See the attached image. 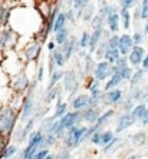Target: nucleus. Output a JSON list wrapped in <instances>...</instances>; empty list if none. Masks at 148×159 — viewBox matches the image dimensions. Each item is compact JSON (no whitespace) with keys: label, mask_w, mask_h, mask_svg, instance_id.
I'll list each match as a JSON object with an SVG mask.
<instances>
[{"label":"nucleus","mask_w":148,"mask_h":159,"mask_svg":"<svg viewBox=\"0 0 148 159\" xmlns=\"http://www.w3.org/2000/svg\"><path fill=\"white\" fill-rule=\"evenodd\" d=\"M132 42L135 44H140L141 42H142V33H140V32H137V33L134 34V37H132Z\"/></svg>","instance_id":"51"},{"label":"nucleus","mask_w":148,"mask_h":159,"mask_svg":"<svg viewBox=\"0 0 148 159\" xmlns=\"http://www.w3.org/2000/svg\"><path fill=\"white\" fill-rule=\"evenodd\" d=\"M132 69L131 67H128V66H125V67H122L121 70H119V75H121V78H122V80H130L131 79V76H132Z\"/></svg>","instance_id":"33"},{"label":"nucleus","mask_w":148,"mask_h":159,"mask_svg":"<svg viewBox=\"0 0 148 159\" xmlns=\"http://www.w3.org/2000/svg\"><path fill=\"white\" fill-rule=\"evenodd\" d=\"M43 133L42 132H35L32 136H30V141H29V145L30 146H41L42 143V139H43Z\"/></svg>","instance_id":"24"},{"label":"nucleus","mask_w":148,"mask_h":159,"mask_svg":"<svg viewBox=\"0 0 148 159\" xmlns=\"http://www.w3.org/2000/svg\"><path fill=\"white\" fill-rule=\"evenodd\" d=\"M148 113V107L145 106V105H140V106H135L132 109V112H131V115L135 118V120L137 119H142L145 115Z\"/></svg>","instance_id":"17"},{"label":"nucleus","mask_w":148,"mask_h":159,"mask_svg":"<svg viewBox=\"0 0 148 159\" xmlns=\"http://www.w3.org/2000/svg\"><path fill=\"white\" fill-rule=\"evenodd\" d=\"M114 66H115V69H117V72H119L122 67H125V66H127V59H125V56H124V57H121V56H119L118 59L115 60Z\"/></svg>","instance_id":"40"},{"label":"nucleus","mask_w":148,"mask_h":159,"mask_svg":"<svg viewBox=\"0 0 148 159\" xmlns=\"http://www.w3.org/2000/svg\"><path fill=\"white\" fill-rule=\"evenodd\" d=\"M102 32H104L102 29H93V33L91 34V39H89V48H91V50H95L96 43L99 42L101 36H102Z\"/></svg>","instance_id":"16"},{"label":"nucleus","mask_w":148,"mask_h":159,"mask_svg":"<svg viewBox=\"0 0 148 159\" xmlns=\"http://www.w3.org/2000/svg\"><path fill=\"white\" fill-rule=\"evenodd\" d=\"M15 122H16V115L13 109L7 107L3 112H0V133H4V135L10 133Z\"/></svg>","instance_id":"2"},{"label":"nucleus","mask_w":148,"mask_h":159,"mask_svg":"<svg viewBox=\"0 0 148 159\" xmlns=\"http://www.w3.org/2000/svg\"><path fill=\"white\" fill-rule=\"evenodd\" d=\"M122 98V92L119 89H112V90H108V93L105 95V103L114 105L118 103Z\"/></svg>","instance_id":"14"},{"label":"nucleus","mask_w":148,"mask_h":159,"mask_svg":"<svg viewBox=\"0 0 148 159\" xmlns=\"http://www.w3.org/2000/svg\"><path fill=\"white\" fill-rule=\"evenodd\" d=\"M147 96H148L147 92H144V90H140V89H135V92H134V95H132V99L142 102V100L147 99Z\"/></svg>","instance_id":"37"},{"label":"nucleus","mask_w":148,"mask_h":159,"mask_svg":"<svg viewBox=\"0 0 148 159\" xmlns=\"http://www.w3.org/2000/svg\"><path fill=\"white\" fill-rule=\"evenodd\" d=\"M141 122L144 123V125H147V123H148V113H147V115H145L142 119H141Z\"/></svg>","instance_id":"56"},{"label":"nucleus","mask_w":148,"mask_h":159,"mask_svg":"<svg viewBox=\"0 0 148 159\" xmlns=\"http://www.w3.org/2000/svg\"><path fill=\"white\" fill-rule=\"evenodd\" d=\"M121 82H122V78H121V75H119V72H115V73H112L111 80L105 85V90H111V89L117 88Z\"/></svg>","instance_id":"15"},{"label":"nucleus","mask_w":148,"mask_h":159,"mask_svg":"<svg viewBox=\"0 0 148 159\" xmlns=\"http://www.w3.org/2000/svg\"><path fill=\"white\" fill-rule=\"evenodd\" d=\"M27 85H29V82H27V78L25 76V75H22V76H20L17 80H16L15 89H16V90H19V92H23V90L27 88Z\"/></svg>","instance_id":"22"},{"label":"nucleus","mask_w":148,"mask_h":159,"mask_svg":"<svg viewBox=\"0 0 148 159\" xmlns=\"http://www.w3.org/2000/svg\"><path fill=\"white\" fill-rule=\"evenodd\" d=\"M63 76V73L62 72H55V73L52 75V79H50V85H49V88H52V86H55L56 85V82L59 80L60 78Z\"/></svg>","instance_id":"47"},{"label":"nucleus","mask_w":148,"mask_h":159,"mask_svg":"<svg viewBox=\"0 0 148 159\" xmlns=\"http://www.w3.org/2000/svg\"><path fill=\"white\" fill-rule=\"evenodd\" d=\"M15 152H16V146H15V145H10V146H7L4 151H2L0 158H10V156H13V153H15Z\"/></svg>","instance_id":"38"},{"label":"nucleus","mask_w":148,"mask_h":159,"mask_svg":"<svg viewBox=\"0 0 148 159\" xmlns=\"http://www.w3.org/2000/svg\"><path fill=\"white\" fill-rule=\"evenodd\" d=\"M65 22H66V15H63V13L58 15L55 19V23H53V26H52V30L53 32H58L62 27H65Z\"/></svg>","instance_id":"19"},{"label":"nucleus","mask_w":148,"mask_h":159,"mask_svg":"<svg viewBox=\"0 0 148 159\" xmlns=\"http://www.w3.org/2000/svg\"><path fill=\"white\" fill-rule=\"evenodd\" d=\"M75 48H76V39L75 37H70L69 40H65L62 43V48H60V50L63 52V55H65V60H68L70 57V55L74 53Z\"/></svg>","instance_id":"9"},{"label":"nucleus","mask_w":148,"mask_h":159,"mask_svg":"<svg viewBox=\"0 0 148 159\" xmlns=\"http://www.w3.org/2000/svg\"><path fill=\"white\" fill-rule=\"evenodd\" d=\"M119 55H121V53H119V50H118V48H109L107 50V53H105V56L104 57H107V62L108 63H115V60L118 59L119 57Z\"/></svg>","instance_id":"18"},{"label":"nucleus","mask_w":148,"mask_h":159,"mask_svg":"<svg viewBox=\"0 0 148 159\" xmlns=\"http://www.w3.org/2000/svg\"><path fill=\"white\" fill-rule=\"evenodd\" d=\"M68 39V30L65 29V27H62L60 30H58L56 32V36H55V40H56V43H59V44H62L63 42Z\"/></svg>","instance_id":"26"},{"label":"nucleus","mask_w":148,"mask_h":159,"mask_svg":"<svg viewBox=\"0 0 148 159\" xmlns=\"http://www.w3.org/2000/svg\"><path fill=\"white\" fill-rule=\"evenodd\" d=\"M89 39H91V34H89L88 32H84V33H82V39H81V42H79V46H81V48L89 46Z\"/></svg>","instance_id":"42"},{"label":"nucleus","mask_w":148,"mask_h":159,"mask_svg":"<svg viewBox=\"0 0 148 159\" xmlns=\"http://www.w3.org/2000/svg\"><path fill=\"white\" fill-rule=\"evenodd\" d=\"M62 78H63V86H65L68 92L74 93L78 89V80H76V76H75L74 72H66Z\"/></svg>","instance_id":"4"},{"label":"nucleus","mask_w":148,"mask_h":159,"mask_svg":"<svg viewBox=\"0 0 148 159\" xmlns=\"http://www.w3.org/2000/svg\"><path fill=\"white\" fill-rule=\"evenodd\" d=\"M93 4H91V3H88L85 6V7L82 9L84 10V20L85 22H89V20H92V15H93Z\"/></svg>","instance_id":"25"},{"label":"nucleus","mask_w":148,"mask_h":159,"mask_svg":"<svg viewBox=\"0 0 148 159\" xmlns=\"http://www.w3.org/2000/svg\"><path fill=\"white\" fill-rule=\"evenodd\" d=\"M33 123H35V120H33V119H32V120H29V122H27L26 128L23 129V132H22V135L19 136V139H23V138H26L27 135H29V133H30V129L33 128Z\"/></svg>","instance_id":"43"},{"label":"nucleus","mask_w":148,"mask_h":159,"mask_svg":"<svg viewBox=\"0 0 148 159\" xmlns=\"http://www.w3.org/2000/svg\"><path fill=\"white\" fill-rule=\"evenodd\" d=\"M86 128L84 126H70L68 128V135L65 138V145L68 148H76L82 141H84V135H85Z\"/></svg>","instance_id":"1"},{"label":"nucleus","mask_w":148,"mask_h":159,"mask_svg":"<svg viewBox=\"0 0 148 159\" xmlns=\"http://www.w3.org/2000/svg\"><path fill=\"white\" fill-rule=\"evenodd\" d=\"M142 76H144V69H141V70H137L135 73H132V76H131V88H135V86L138 85V82L142 79Z\"/></svg>","instance_id":"27"},{"label":"nucleus","mask_w":148,"mask_h":159,"mask_svg":"<svg viewBox=\"0 0 148 159\" xmlns=\"http://www.w3.org/2000/svg\"><path fill=\"white\" fill-rule=\"evenodd\" d=\"M63 129H65V128H63V125H62V120L58 118L52 122V125H50V128H49V132L53 133V135H58V133H60Z\"/></svg>","instance_id":"20"},{"label":"nucleus","mask_w":148,"mask_h":159,"mask_svg":"<svg viewBox=\"0 0 148 159\" xmlns=\"http://www.w3.org/2000/svg\"><path fill=\"white\" fill-rule=\"evenodd\" d=\"M135 2H137V0H121V7L130 9V7H132L134 4H135Z\"/></svg>","instance_id":"49"},{"label":"nucleus","mask_w":148,"mask_h":159,"mask_svg":"<svg viewBox=\"0 0 148 159\" xmlns=\"http://www.w3.org/2000/svg\"><path fill=\"white\" fill-rule=\"evenodd\" d=\"M109 69H111V65L108 62H101L96 65L95 67V78L98 79V80H104V79H107L109 75H111V72H109Z\"/></svg>","instance_id":"5"},{"label":"nucleus","mask_w":148,"mask_h":159,"mask_svg":"<svg viewBox=\"0 0 148 159\" xmlns=\"http://www.w3.org/2000/svg\"><path fill=\"white\" fill-rule=\"evenodd\" d=\"M118 43H119V37L118 36H112L108 39V46L109 48H118Z\"/></svg>","instance_id":"48"},{"label":"nucleus","mask_w":148,"mask_h":159,"mask_svg":"<svg viewBox=\"0 0 148 159\" xmlns=\"http://www.w3.org/2000/svg\"><path fill=\"white\" fill-rule=\"evenodd\" d=\"M39 53H41V46L39 44H33V46H30L27 49V57L29 59H36Z\"/></svg>","instance_id":"28"},{"label":"nucleus","mask_w":148,"mask_h":159,"mask_svg":"<svg viewBox=\"0 0 148 159\" xmlns=\"http://www.w3.org/2000/svg\"><path fill=\"white\" fill-rule=\"evenodd\" d=\"M140 16L141 19H148V0H142V4H141L140 9Z\"/></svg>","instance_id":"39"},{"label":"nucleus","mask_w":148,"mask_h":159,"mask_svg":"<svg viewBox=\"0 0 148 159\" xmlns=\"http://www.w3.org/2000/svg\"><path fill=\"white\" fill-rule=\"evenodd\" d=\"M88 3H89V0H74L75 9H76V10H79V11H82V9L85 7Z\"/></svg>","instance_id":"44"},{"label":"nucleus","mask_w":148,"mask_h":159,"mask_svg":"<svg viewBox=\"0 0 148 159\" xmlns=\"http://www.w3.org/2000/svg\"><path fill=\"white\" fill-rule=\"evenodd\" d=\"M48 149L45 148V149H42V151H39V152H36V153H35V156L33 158H36V159H42V158H46V156H48Z\"/></svg>","instance_id":"50"},{"label":"nucleus","mask_w":148,"mask_h":159,"mask_svg":"<svg viewBox=\"0 0 148 159\" xmlns=\"http://www.w3.org/2000/svg\"><path fill=\"white\" fill-rule=\"evenodd\" d=\"M142 67H144V70H147L148 69V55H147V57H145V59H142Z\"/></svg>","instance_id":"55"},{"label":"nucleus","mask_w":148,"mask_h":159,"mask_svg":"<svg viewBox=\"0 0 148 159\" xmlns=\"http://www.w3.org/2000/svg\"><path fill=\"white\" fill-rule=\"evenodd\" d=\"M53 62L58 65V66H63L65 65V55H63V52L60 50V49H55V52H53Z\"/></svg>","instance_id":"21"},{"label":"nucleus","mask_w":148,"mask_h":159,"mask_svg":"<svg viewBox=\"0 0 148 159\" xmlns=\"http://www.w3.org/2000/svg\"><path fill=\"white\" fill-rule=\"evenodd\" d=\"M88 106H92V102H91V96H85V95L75 98L72 102V107L75 111H81V109H85Z\"/></svg>","instance_id":"8"},{"label":"nucleus","mask_w":148,"mask_h":159,"mask_svg":"<svg viewBox=\"0 0 148 159\" xmlns=\"http://www.w3.org/2000/svg\"><path fill=\"white\" fill-rule=\"evenodd\" d=\"M105 20H107V17H104V16L99 13V16H95V17L92 19V27L93 29H102Z\"/></svg>","instance_id":"29"},{"label":"nucleus","mask_w":148,"mask_h":159,"mask_svg":"<svg viewBox=\"0 0 148 159\" xmlns=\"http://www.w3.org/2000/svg\"><path fill=\"white\" fill-rule=\"evenodd\" d=\"M99 2H104V0H99Z\"/></svg>","instance_id":"60"},{"label":"nucleus","mask_w":148,"mask_h":159,"mask_svg":"<svg viewBox=\"0 0 148 159\" xmlns=\"http://www.w3.org/2000/svg\"><path fill=\"white\" fill-rule=\"evenodd\" d=\"M93 60L92 59H91V57H89V56H88V57H86V66H85V70L86 72H89V70H91V67H92V65H93Z\"/></svg>","instance_id":"52"},{"label":"nucleus","mask_w":148,"mask_h":159,"mask_svg":"<svg viewBox=\"0 0 148 159\" xmlns=\"http://www.w3.org/2000/svg\"><path fill=\"white\" fill-rule=\"evenodd\" d=\"M101 130H98L96 129L95 132L92 133V135H91V142H92V143H95V145H99V141H101Z\"/></svg>","instance_id":"45"},{"label":"nucleus","mask_w":148,"mask_h":159,"mask_svg":"<svg viewBox=\"0 0 148 159\" xmlns=\"http://www.w3.org/2000/svg\"><path fill=\"white\" fill-rule=\"evenodd\" d=\"M66 103H59L58 105V109H56V112H55V115L52 116L53 119H58V118H60V116H63L65 113H66Z\"/></svg>","instance_id":"35"},{"label":"nucleus","mask_w":148,"mask_h":159,"mask_svg":"<svg viewBox=\"0 0 148 159\" xmlns=\"http://www.w3.org/2000/svg\"><path fill=\"white\" fill-rule=\"evenodd\" d=\"M119 16L122 17V23H124V29H130V13H128V9L122 7Z\"/></svg>","instance_id":"32"},{"label":"nucleus","mask_w":148,"mask_h":159,"mask_svg":"<svg viewBox=\"0 0 148 159\" xmlns=\"http://www.w3.org/2000/svg\"><path fill=\"white\" fill-rule=\"evenodd\" d=\"M9 32H0V49L4 48V44L7 43Z\"/></svg>","instance_id":"46"},{"label":"nucleus","mask_w":148,"mask_h":159,"mask_svg":"<svg viewBox=\"0 0 148 159\" xmlns=\"http://www.w3.org/2000/svg\"><path fill=\"white\" fill-rule=\"evenodd\" d=\"M144 32L148 34V19H147V25H145V27H144Z\"/></svg>","instance_id":"58"},{"label":"nucleus","mask_w":148,"mask_h":159,"mask_svg":"<svg viewBox=\"0 0 148 159\" xmlns=\"http://www.w3.org/2000/svg\"><path fill=\"white\" fill-rule=\"evenodd\" d=\"M37 149H39V146H30V145H27V148L25 149V151H23L22 158H26V159L33 158L35 153L37 152Z\"/></svg>","instance_id":"30"},{"label":"nucleus","mask_w":148,"mask_h":159,"mask_svg":"<svg viewBox=\"0 0 148 159\" xmlns=\"http://www.w3.org/2000/svg\"><path fill=\"white\" fill-rule=\"evenodd\" d=\"M82 119V115L79 112H69V113H65L63 116H60V120H62V125L65 129L70 128L74 125H78V122Z\"/></svg>","instance_id":"3"},{"label":"nucleus","mask_w":148,"mask_h":159,"mask_svg":"<svg viewBox=\"0 0 148 159\" xmlns=\"http://www.w3.org/2000/svg\"><path fill=\"white\" fill-rule=\"evenodd\" d=\"M124 107H125L127 111H131V109H132V102H131V100H127L125 103H124Z\"/></svg>","instance_id":"53"},{"label":"nucleus","mask_w":148,"mask_h":159,"mask_svg":"<svg viewBox=\"0 0 148 159\" xmlns=\"http://www.w3.org/2000/svg\"><path fill=\"white\" fill-rule=\"evenodd\" d=\"M142 59H144V49L140 48V46H135V48L131 50V53H130L131 65L137 66V65H140V63L142 62Z\"/></svg>","instance_id":"10"},{"label":"nucleus","mask_w":148,"mask_h":159,"mask_svg":"<svg viewBox=\"0 0 148 159\" xmlns=\"http://www.w3.org/2000/svg\"><path fill=\"white\" fill-rule=\"evenodd\" d=\"M69 152L68 151H63V152H60V155H58L56 158H69Z\"/></svg>","instance_id":"54"},{"label":"nucleus","mask_w":148,"mask_h":159,"mask_svg":"<svg viewBox=\"0 0 148 159\" xmlns=\"http://www.w3.org/2000/svg\"><path fill=\"white\" fill-rule=\"evenodd\" d=\"M112 138H114V133L112 132H102L101 133V141H99V145H102V146H105L107 143H109V142L112 141Z\"/></svg>","instance_id":"31"},{"label":"nucleus","mask_w":148,"mask_h":159,"mask_svg":"<svg viewBox=\"0 0 148 159\" xmlns=\"http://www.w3.org/2000/svg\"><path fill=\"white\" fill-rule=\"evenodd\" d=\"M81 115H82V119H84V120H86V122H89V123L96 122V120H98V118H99L98 109H95L93 106L86 107V109L82 112Z\"/></svg>","instance_id":"11"},{"label":"nucleus","mask_w":148,"mask_h":159,"mask_svg":"<svg viewBox=\"0 0 148 159\" xmlns=\"http://www.w3.org/2000/svg\"><path fill=\"white\" fill-rule=\"evenodd\" d=\"M35 88V86H33ZM33 88H32V92L27 96L26 102H25V106H23V113H22V120H25L26 118H29L32 115V111H33Z\"/></svg>","instance_id":"13"},{"label":"nucleus","mask_w":148,"mask_h":159,"mask_svg":"<svg viewBox=\"0 0 148 159\" xmlns=\"http://www.w3.org/2000/svg\"><path fill=\"white\" fill-rule=\"evenodd\" d=\"M112 115H114V111H107L101 118H98V125L99 126L105 125V123L109 120V118H112Z\"/></svg>","instance_id":"36"},{"label":"nucleus","mask_w":148,"mask_h":159,"mask_svg":"<svg viewBox=\"0 0 148 159\" xmlns=\"http://www.w3.org/2000/svg\"><path fill=\"white\" fill-rule=\"evenodd\" d=\"M131 139H132V145L141 146V145H144V142L147 141V135H145L144 132H138V133H135Z\"/></svg>","instance_id":"23"},{"label":"nucleus","mask_w":148,"mask_h":159,"mask_svg":"<svg viewBox=\"0 0 148 159\" xmlns=\"http://www.w3.org/2000/svg\"><path fill=\"white\" fill-rule=\"evenodd\" d=\"M53 48H55V44H53V43H49V49H50V50H52Z\"/></svg>","instance_id":"59"},{"label":"nucleus","mask_w":148,"mask_h":159,"mask_svg":"<svg viewBox=\"0 0 148 159\" xmlns=\"http://www.w3.org/2000/svg\"><path fill=\"white\" fill-rule=\"evenodd\" d=\"M42 73H43V67H41V70H39V80H42Z\"/></svg>","instance_id":"57"},{"label":"nucleus","mask_w":148,"mask_h":159,"mask_svg":"<svg viewBox=\"0 0 148 159\" xmlns=\"http://www.w3.org/2000/svg\"><path fill=\"white\" fill-rule=\"evenodd\" d=\"M135 123V118H134L131 113H127V115H122L118 119V123H117V132H122L124 129L130 128Z\"/></svg>","instance_id":"7"},{"label":"nucleus","mask_w":148,"mask_h":159,"mask_svg":"<svg viewBox=\"0 0 148 159\" xmlns=\"http://www.w3.org/2000/svg\"><path fill=\"white\" fill-rule=\"evenodd\" d=\"M107 22L112 32H117L119 29V15L115 11V9H111V11H109V15L107 17Z\"/></svg>","instance_id":"12"},{"label":"nucleus","mask_w":148,"mask_h":159,"mask_svg":"<svg viewBox=\"0 0 148 159\" xmlns=\"http://www.w3.org/2000/svg\"><path fill=\"white\" fill-rule=\"evenodd\" d=\"M58 93H59V88H58V86H52V88H49V93H48V98H46V102L53 100Z\"/></svg>","instance_id":"41"},{"label":"nucleus","mask_w":148,"mask_h":159,"mask_svg":"<svg viewBox=\"0 0 148 159\" xmlns=\"http://www.w3.org/2000/svg\"><path fill=\"white\" fill-rule=\"evenodd\" d=\"M108 49H109V46H108V40L102 42V43L99 44V48L96 49V56H98V57H104Z\"/></svg>","instance_id":"34"},{"label":"nucleus","mask_w":148,"mask_h":159,"mask_svg":"<svg viewBox=\"0 0 148 159\" xmlns=\"http://www.w3.org/2000/svg\"><path fill=\"white\" fill-rule=\"evenodd\" d=\"M132 37L128 36V34H124L122 37H119V43H118V50L121 55H128L131 52V48H132Z\"/></svg>","instance_id":"6"}]
</instances>
